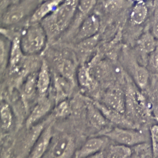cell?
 Here are the masks:
<instances>
[{"label":"cell","instance_id":"obj_1","mask_svg":"<svg viewBox=\"0 0 158 158\" xmlns=\"http://www.w3.org/2000/svg\"><path fill=\"white\" fill-rule=\"evenodd\" d=\"M79 2L80 0H64L55 11L41 21L48 41L55 39L69 28L76 14Z\"/></svg>","mask_w":158,"mask_h":158},{"label":"cell","instance_id":"obj_2","mask_svg":"<svg viewBox=\"0 0 158 158\" xmlns=\"http://www.w3.org/2000/svg\"><path fill=\"white\" fill-rule=\"evenodd\" d=\"M21 48L24 55L35 56L44 49L48 41L41 23H30L20 36Z\"/></svg>","mask_w":158,"mask_h":158},{"label":"cell","instance_id":"obj_3","mask_svg":"<svg viewBox=\"0 0 158 158\" xmlns=\"http://www.w3.org/2000/svg\"><path fill=\"white\" fill-rule=\"evenodd\" d=\"M100 135L106 136L114 143L134 147L147 143V137L143 132L135 128L116 127L104 132Z\"/></svg>","mask_w":158,"mask_h":158},{"label":"cell","instance_id":"obj_4","mask_svg":"<svg viewBox=\"0 0 158 158\" xmlns=\"http://www.w3.org/2000/svg\"><path fill=\"white\" fill-rule=\"evenodd\" d=\"M42 0H22L19 3L9 7L2 17V23L5 26H12L33 14Z\"/></svg>","mask_w":158,"mask_h":158},{"label":"cell","instance_id":"obj_5","mask_svg":"<svg viewBox=\"0 0 158 158\" xmlns=\"http://www.w3.org/2000/svg\"><path fill=\"white\" fill-rule=\"evenodd\" d=\"M75 152L72 136L67 134H60L56 137L53 136L46 155L48 156V158H73Z\"/></svg>","mask_w":158,"mask_h":158},{"label":"cell","instance_id":"obj_6","mask_svg":"<svg viewBox=\"0 0 158 158\" xmlns=\"http://www.w3.org/2000/svg\"><path fill=\"white\" fill-rule=\"evenodd\" d=\"M51 121H42L41 123L33 126L29 128H27V131L26 135L24 136L21 143L20 149L16 158H27L29 156L31 151L33 148L35 143L37 141L39 136L42 134L43 131L44 130L46 126Z\"/></svg>","mask_w":158,"mask_h":158},{"label":"cell","instance_id":"obj_7","mask_svg":"<svg viewBox=\"0 0 158 158\" xmlns=\"http://www.w3.org/2000/svg\"><path fill=\"white\" fill-rule=\"evenodd\" d=\"M109 141V140L103 135L90 138L80 149L76 150L73 158H87L101 153L108 145Z\"/></svg>","mask_w":158,"mask_h":158},{"label":"cell","instance_id":"obj_8","mask_svg":"<svg viewBox=\"0 0 158 158\" xmlns=\"http://www.w3.org/2000/svg\"><path fill=\"white\" fill-rule=\"evenodd\" d=\"M20 36L15 35L11 39L10 59L8 63L10 74H20L23 70L24 53L20 45Z\"/></svg>","mask_w":158,"mask_h":158},{"label":"cell","instance_id":"obj_9","mask_svg":"<svg viewBox=\"0 0 158 158\" xmlns=\"http://www.w3.org/2000/svg\"><path fill=\"white\" fill-rule=\"evenodd\" d=\"M52 107V103L47 96L41 97L38 99L25 122L26 128H29L41 123L42 120L47 115Z\"/></svg>","mask_w":158,"mask_h":158},{"label":"cell","instance_id":"obj_10","mask_svg":"<svg viewBox=\"0 0 158 158\" xmlns=\"http://www.w3.org/2000/svg\"><path fill=\"white\" fill-rule=\"evenodd\" d=\"M100 26V20L99 16L95 14H90L80 24L75 35L74 41L79 43L98 35Z\"/></svg>","mask_w":158,"mask_h":158},{"label":"cell","instance_id":"obj_11","mask_svg":"<svg viewBox=\"0 0 158 158\" xmlns=\"http://www.w3.org/2000/svg\"><path fill=\"white\" fill-rule=\"evenodd\" d=\"M52 127L53 123L51 121L42 132L27 158H44L50 148L54 136Z\"/></svg>","mask_w":158,"mask_h":158},{"label":"cell","instance_id":"obj_12","mask_svg":"<svg viewBox=\"0 0 158 158\" xmlns=\"http://www.w3.org/2000/svg\"><path fill=\"white\" fill-rule=\"evenodd\" d=\"M96 2L97 0H80L74 19L70 25L71 27L68 28L69 30L67 33L68 37H69V35H72L74 32L75 34H76L81 23L90 14L91 10L96 4Z\"/></svg>","mask_w":158,"mask_h":158},{"label":"cell","instance_id":"obj_13","mask_svg":"<svg viewBox=\"0 0 158 158\" xmlns=\"http://www.w3.org/2000/svg\"><path fill=\"white\" fill-rule=\"evenodd\" d=\"M94 103L108 122H111V123L116 124L117 127L134 128V124L125 116L124 114L120 113L116 110L111 109L110 107L104 105L103 103L96 102H94Z\"/></svg>","mask_w":158,"mask_h":158},{"label":"cell","instance_id":"obj_14","mask_svg":"<svg viewBox=\"0 0 158 158\" xmlns=\"http://www.w3.org/2000/svg\"><path fill=\"white\" fill-rule=\"evenodd\" d=\"M103 103L122 114H125L126 110L125 95L120 89H111L107 91L103 97Z\"/></svg>","mask_w":158,"mask_h":158},{"label":"cell","instance_id":"obj_15","mask_svg":"<svg viewBox=\"0 0 158 158\" xmlns=\"http://www.w3.org/2000/svg\"><path fill=\"white\" fill-rule=\"evenodd\" d=\"M53 82L56 104L67 100V98L72 93L75 83L56 73L54 74Z\"/></svg>","mask_w":158,"mask_h":158},{"label":"cell","instance_id":"obj_16","mask_svg":"<svg viewBox=\"0 0 158 158\" xmlns=\"http://www.w3.org/2000/svg\"><path fill=\"white\" fill-rule=\"evenodd\" d=\"M52 77L50 67L46 60H43L39 69L37 71V88L39 98L47 96L51 84Z\"/></svg>","mask_w":158,"mask_h":158},{"label":"cell","instance_id":"obj_17","mask_svg":"<svg viewBox=\"0 0 158 158\" xmlns=\"http://www.w3.org/2000/svg\"><path fill=\"white\" fill-rule=\"evenodd\" d=\"M37 72H33L28 74L21 86V97L26 107L29 102L33 99L37 93Z\"/></svg>","mask_w":158,"mask_h":158},{"label":"cell","instance_id":"obj_18","mask_svg":"<svg viewBox=\"0 0 158 158\" xmlns=\"http://www.w3.org/2000/svg\"><path fill=\"white\" fill-rule=\"evenodd\" d=\"M64 2V0H46L42 2L30 18V23H40L53 12Z\"/></svg>","mask_w":158,"mask_h":158},{"label":"cell","instance_id":"obj_19","mask_svg":"<svg viewBox=\"0 0 158 158\" xmlns=\"http://www.w3.org/2000/svg\"><path fill=\"white\" fill-rule=\"evenodd\" d=\"M56 66L58 74L75 83L77 70L72 60L66 57H58L56 59Z\"/></svg>","mask_w":158,"mask_h":158},{"label":"cell","instance_id":"obj_20","mask_svg":"<svg viewBox=\"0 0 158 158\" xmlns=\"http://www.w3.org/2000/svg\"><path fill=\"white\" fill-rule=\"evenodd\" d=\"M130 71L132 78L136 86L144 90L149 84V73L148 70L144 66L140 65L136 61L133 60L131 62Z\"/></svg>","mask_w":158,"mask_h":158},{"label":"cell","instance_id":"obj_21","mask_svg":"<svg viewBox=\"0 0 158 158\" xmlns=\"http://www.w3.org/2000/svg\"><path fill=\"white\" fill-rule=\"evenodd\" d=\"M87 116L90 124L99 130H103L108 124V121L95 106L94 102L88 103Z\"/></svg>","mask_w":158,"mask_h":158},{"label":"cell","instance_id":"obj_22","mask_svg":"<svg viewBox=\"0 0 158 158\" xmlns=\"http://www.w3.org/2000/svg\"><path fill=\"white\" fill-rule=\"evenodd\" d=\"M133 149L117 143L107 145L103 152V158H130Z\"/></svg>","mask_w":158,"mask_h":158},{"label":"cell","instance_id":"obj_23","mask_svg":"<svg viewBox=\"0 0 158 158\" xmlns=\"http://www.w3.org/2000/svg\"><path fill=\"white\" fill-rule=\"evenodd\" d=\"M1 114V130L2 132H7L11 130L14 124V114L8 103L2 101L0 106Z\"/></svg>","mask_w":158,"mask_h":158},{"label":"cell","instance_id":"obj_24","mask_svg":"<svg viewBox=\"0 0 158 158\" xmlns=\"http://www.w3.org/2000/svg\"><path fill=\"white\" fill-rule=\"evenodd\" d=\"M148 16V8L144 2L138 1L134 6L130 12V22L134 25H141Z\"/></svg>","mask_w":158,"mask_h":158},{"label":"cell","instance_id":"obj_25","mask_svg":"<svg viewBox=\"0 0 158 158\" xmlns=\"http://www.w3.org/2000/svg\"><path fill=\"white\" fill-rule=\"evenodd\" d=\"M157 40L151 32H145L140 37L137 41L140 51L145 54L149 55L156 48L158 44Z\"/></svg>","mask_w":158,"mask_h":158},{"label":"cell","instance_id":"obj_26","mask_svg":"<svg viewBox=\"0 0 158 158\" xmlns=\"http://www.w3.org/2000/svg\"><path fill=\"white\" fill-rule=\"evenodd\" d=\"M77 79L82 88L91 89L94 87L95 81L90 68L86 65H81L77 70Z\"/></svg>","mask_w":158,"mask_h":158},{"label":"cell","instance_id":"obj_27","mask_svg":"<svg viewBox=\"0 0 158 158\" xmlns=\"http://www.w3.org/2000/svg\"><path fill=\"white\" fill-rule=\"evenodd\" d=\"M10 40L4 36H2L0 39V65L1 71L3 73L8 66L11 43Z\"/></svg>","mask_w":158,"mask_h":158},{"label":"cell","instance_id":"obj_28","mask_svg":"<svg viewBox=\"0 0 158 158\" xmlns=\"http://www.w3.org/2000/svg\"><path fill=\"white\" fill-rule=\"evenodd\" d=\"M99 34L77 43V49L81 53H88L94 49L99 41Z\"/></svg>","mask_w":158,"mask_h":158},{"label":"cell","instance_id":"obj_29","mask_svg":"<svg viewBox=\"0 0 158 158\" xmlns=\"http://www.w3.org/2000/svg\"><path fill=\"white\" fill-rule=\"evenodd\" d=\"M149 137L153 158H158V124H154L150 128Z\"/></svg>","mask_w":158,"mask_h":158},{"label":"cell","instance_id":"obj_30","mask_svg":"<svg viewBox=\"0 0 158 158\" xmlns=\"http://www.w3.org/2000/svg\"><path fill=\"white\" fill-rule=\"evenodd\" d=\"M71 106L67 100L56 104V107L54 111L55 116L58 118L65 117L71 113Z\"/></svg>","mask_w":158,"mask_h":158},{"label":"cell","instance_id":"obj_31","mask_svg":"<svg viewBox=\"0 0 158 158\" xmlns=\"http://www.w3.org/2000/svg\"><path fill=\"white\" fill-rule=\"evenodd\" d=\"M133 151L138 154L140 158H153L151 147L149 143H143L134 147Z\"/></svg>","mask_w":158,"mask_h":158},{"label":"cell","instance_id":"obj_32","mask_svg":"<svg viewBox=\"0 0 158 158\" xmlns=\"http://www.w3.org/2000/svg\"><path fill=\"white\" fill-rule=\"evenodd\" d=\"M151 33L154 35V37L158 40V0L154 1Z\"/></svg>","mask_w":158,"mask_h":158},{"label":"cell","instance_id":"obj_33","mask_svg":"<svg viewBox=\"0 0 158 158\" xmlns=\"http://www.w3.org/2000/svg\"><path fill=\"white\" fill-rule=\"evenodd\" d=\"M148 64L153 70H158V44L156 48L149 55Z\"/></svg>","mask_w":158,"mask_h":158},{"label":"cell","instance_id":"obj_34","mask_svg":"<svg viewBox=\"0 0 158 158\" xmlns=\"http://www.w3.org/2000/svg\"><path fill=\"white\" fill-rule=\"evenodd\" d=\"M152 87V95L154 99L158 103V80H155L153 83Z\"/></svg>","mask_w":158,"mask_h":158},{"label":"cell","instance_id":"obj_35","mask_svg":"<svg viewBox=\"0 0 158 158\" xmlns=\"http://www.w3.org/2000/svg\"><path fill=\"white\" fill-rule=\"evenodd\" d=\"M12 150L10 148H4L2 149L1 158H12Z\"/></svg>","mask_w":158,"mask_h":158},{"label":"cell","instance_id":"obj_36","mask_svg":"<svg viewBox=\"0 0 158 158\" xmlns=\"http://www.w3.org/2000/svg\"><path fill=\"white\" fill-rule=\"evenodd\" d=\"M152 112L154 118H155L156 120L158 122V103H157L156 106H153L152 109Z\"/></svg>","mask_w":158,"mask_h":158},{"label":"cell","instance_id":"obj_37","mask_svg":"<svg viewBox=\"0 0 158 158\" xmlns=\"http://www.w3.org/2000/svg\"><path fill=\"white\" fill-rule=\"evenodd\" d=\"M87 158H103V152L95 154V155L92 156L90 157H88Z\"/></svg>","mask_w":158,"mask_h":158},{"label":"cell","instance_id":"obj_38","mask_svg":"<svg viewBox=\"0 0 158 158\" xmlns=\"http://www.w3.org/2000/svg\"><path fill=\"white\" fill-rule=\"evenodd\" d=\"M130 158H140V157H139V156L138 155L137 153H136V152H134V151H133V153H132V155Z\"/></svg>","mask_w":158,"mask_h":158}]
</instances>
